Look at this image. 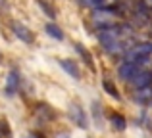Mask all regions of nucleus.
<instances>
[{"instance_id":"f257e3e1","label":"nucleus","mask_w":152,"mask_h":138,"mask_svg":"<svg viewBox=\"0 0 152 138\" xmlns=\"http://www.w3.org/2000/svg\"><path fill=\"white\" fill-rule=\"evenodd\" d=\"M141 69H142V67H141L139 64L123 60L121 64H119V67H118V75H119V79H121V81H131V79H133Z\"/></svg>"},{"instance_id":"f03ea898","label":"nucleus","mask_w":152,"mask_h":138,"mask_svg":"<svg viewBox=\"0 0 152 138\" xmlns=\"http://www.w3.org/2000/svg\"><path fill=\"white\" fill-rule=\"evenodd\" d=\"M12 31H14V35L19 38V40H23L25 44H33L35 35H33V31H31L27 25H23V23L15 21V23H12Z\"/></svg>"},{"instance_id":"7ed1b4c3","label":"nucleus","mask_w":152,"mask_h":138,"mask_svg":"<svg viewBox=\"0 0 152 138\" xmlns=\"http://www.w3.org/2000/svg\"><path fill=\"white\" fill-rule=\"evenodd\" d=\"M129 82H131V85H133L137 90L146 88V86H150V82H152V71H148V69H141Z\"/></svg>"},{"instance_id":"20e7f679","label":"nucleus","mask_w":152,"mask_h":138,"mask_svg":"<svg viewBox=\"0 0 152 138\" xmlns=\"http://www.w3.org/2000/svg\"><path fill=\"white\" fill-rule=\"evenodd\" d=\"M69 119L73 121L77 127H81V129H87V115H85V111H83V108L81 105H77V104H71L69 105Z\"/></svg>"},{"instance_id":"39448f33","label":"nucleus","mask_w":152,"mask_h":138,"mask_svg":"<svg viewBox=\"0 0 152 138\" xmlns=\"http://www.w3.org/2000/svg\"><path fill=\"white\" fill-rule=\"evenodd\" d=\"M18 86H19V73L15 69L10 71V75H8L6 79V96H14L15 92H18Z\"/></svg>"},{"instance_id":"423d86ee","label":"nucleus","mask_w":152,"mask_h":138,"mask_svg":"<svg viewBox=\"0 0 152 138\" xmlns=\"http://www.w3.org/2000/svg\"><path fill=\"white\" fill-rule=\"evenodd\" d=\"M58 64H60V67L66 71V73H69V77L81 79V73H79V67H77V64H75V61H71V60H60Z\"/></svg>"},{"instance_id":"0eeeda50","label":"nucleus","mask_w":152,"mask_h":138,"mask_svg":"<svg viewBox=\"0 0 152 138\" xmlns=\"http://www.w3.org/2000/svg\"><path fill=\"white\" fill-rule=\"evenodd\" d=\"M45 31H46V35H50L52 38H56V40H64V33L60 31L58 25H54V23H46Z\"/></svg>"},{"instance_id":"6e6552de","label":"nucleus","mask_w":152,"mask_h":138,"mask_svg":"<svg viewBox=\"0 0 152 138\" xmlns=\"http://www.w3.org/2000/svg\"><path fill=\"white\" fill-rule=\"evenodd\" d=\"M110 121H112V125H114V129H118V131H125L127 123H125V117H123V115H119V113H112Z\"/></svg>"},{"instance_id":"1a4fd4ad","label":"nucleus","mask_w":152,"mask_h":138,"mask_svg":"<svg viewBox=\"0 0 152 138\" xmlns=\"http://www.w3.org/2000/svg\"><path fill=\"white\" fill-rule=\"evenodd\" d=\"M75 52H77L79 56H81L83 60L87 61V65H91V67H93V56H91V52H89V50H85V46L77 42V44H75Z\"/></svg>"},{"instance_id":"9d476101","label":"nucleus","mask_w":152,"mask_h":138,"mask_svg":"<svg viewBox=\"0 0 152 138\" xmlns=\"http://www.w3.org/2000/svg\"><path fill=\"white\" fill-rule=\"evenodd\" d=\"M102 86H104V90H106L112 98H118V100H119V92H118V88L114 86V82H110L108 79H104V81H102Z\"/></svg>"},{"instance_id":"9b49d317","label":"nucleus","mask_w":152,"mask_h":138,"mask_svg":"<svg viewBox=\"0 0 152 138\" xmlns=\"http://www.w3.org/2000/svg\"><path fill=\"white\" fill-rule=\"evenodd\" d=\"M37 4H39V6L42 8V12H45V14L48 15L50 19H54V17H56V10H54V8L50 6V4H46L45 0H37Z\"/></svg>"},{"instance_id":"f8f14e48","label":"nucleus","mask_w":152,"mask_h":138,"mask_svg":"<svg viewBox=\"0 0 152 138\" xmlns=\"http://www.w3.org/2000/svg\"><path fill=\"white\" fill-rule=\"evenodd\" d=\"M8 10H10V6H8V0H0V14H6Z\"/></svg>"},{"instance_id":"ddd939ff","label":"nucleus","mask_w":152,"mask_h":138,"mask_svg":"<svg viewBox=\"0 0 152 138\" xmlns=\"http://www.w3.org/2000/svg\"><path fill=\"white\" fill-rule=\"evenodd\" d=\"M56 138H71V136L66 134V132H60V134H56Z\"/></svg>"},{"instance_id":"4468645a","label":"nucleus","mask_w":152,"mask_h":138,"mask_svg":"<svg viewBox=\"0 0 152 138\" xmlns=\"http://www.w3.org/2000/svg\"><path fill=\"white\" fill-rule=\"evenodd\" d=\"M145 2H146V4H150V6H152V0H145Z\"/></svg>"},{"instance_id":"2eb2a0df","label":"nucleus","mask_w":152,"mask_h":138,"mask_svg":"<svg viewBox=\"0 0 152 138\" xmlns=\"http://www.w3.org/2000/svg\"><path fill=\"white\" fill-rule=\"evenodd\" d=\"M27 138H37V136H27Z\"/></svg>"},{"instance_id":"dca6fc26","label":"nucleus","mask_w":152,"mask_h":138,"mask_svg":"<svg viewBox=\"0 0 152 138\" xmlns=\"http://www.w3.org/2000/svg\"><path fill=\"white\" fill-rule=\"evenodd\" d=\"M0 61H2V54H0Z\"/></svg>"}]
</instances>
